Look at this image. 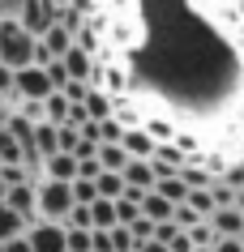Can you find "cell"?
Masks as SVG:
<instances>
[{"label":"cell","instance_id":"1","mask_svg":"<svg viewBox=\"0 0 244 252\" xmlns=\"http://www.w3.org/2000/svg\"><path fill=\"white\" fill-rule=\"evenodd\" d=\"M35 52H39V39L26 34L22 22H0V64L22 73V68H35Z\"/></svg>","mask_w":244,"mask_h":252},{"label":"cell","instance_id":"2","mask_svg":"<svg viewBox=\"0 0 244 252\" xmlns=\"http://www.w3.org/2000/svg\"><path fill=\"white\" fill-rule=\"evenodd\" d=\"M73 210H77V201H73V184H56V180H43V184H39V222L65 226Z\"/></svg>","mask_w":244,"mask_h":252},{"label":"cell","instance_id":"3","mask_svg":"<svg viewBox=\"0 0 244 252\" xmlns=\"http://www.w3.org/2000/svg\"><path fill=\"white\" fill-rule=\"evenodd\" d=\"M52 81H47V73L43 68H22L13 81V103H47L52 98Z\"/></svg>","mask_w":244,"mask_h":252},{"label":"cell","instance_id":"4","mask_svg":"<svg viewBox=\"0 0 244 252\" xmlns=\"http://www.w3.org/2000/svg\"><path fill=\"white\" fill-rule=\"evenodd\" d=\"M22 26H26V34H35V39H43L47 30L60 22V4H47V0H26L22 4V17H17Z\"/></svg>","mask_w":244,"mask_h":252},{"label":"cell","instance_id":"5","mask_svg":"<svg viewBox=\"0 0 244 252\" xmlns=\"http://www.w3.org/2000/svg\"><path fill=\"white\" fill-rule=\"evenodd\" d=\"M4 205H9L26 226H39V184L9 188V192H4Z\"/></svg>","mask_w":244,"mask_h":252},{"label":"cell","instance_id":"6","mask_svg":"<svg viewBox=\"0 0 244 252\" xmlns=\"http://www.w3.org/2000/svg\"><path fill=\"white\" fill-rule=\"evenodd\" d=\"M124 154L133 162H150L154 154H159V137H150L146 124H133L129 133H124Z\"/></svg>","mask_w":244,"mask_h":252},{"label":"cell","instance_id":"7","mask_svg":"<svg viewBox=\"0 0 244 252\" xmlns=\"http://www.w3.org/2000/svg\"><path fill=\"white\" fill-rule=\"evenodd\" d=\"M26 239H30V252H69V244H65V226H52V222L30 226Z\"/></svg>","mask_w":244,"mask_h":252},{"label":"cell","instance_id":"8","mask_svg":"<svg viewBox=\"0 0 244 252\" xmlns=\"http://www.w3.org/2000/svg\"><path fill=\"white\" fill-rule=\"evenodd\" d=\"M39 47H43L47 56H52V60H65V56L73 52V47H77V34H73V30H65L60 22H56V26L39 39Z\"/></svg>","mask_w":244,"mask_h":252},{"label":"cell","instance_id":"9","mask_svg":"<svg viewBox=\"0 0 244 252\" xmlns=\"http://www.w3.org/2000/svg\"><path fill=\"white\" fill-rule=\"evenodd\" d=\"M154 184H159V180H154V167H150V162H133V158H129V167H124V188L146 197V192H154Z\"/></svg>","mask_w":244,"mask_h":252},{"label":"cell","instance_id":"10","mask_svg":"<svg viewBox=\"0 0 244 252\" xmlns=\"http://www.w3.org/2000/svg\"><path fill=\"white\" fill-rule=\"evenodd\" d=\"M210 226H214L218 239H244V214L236 210V205H231V210H214Z\"/></svg>","mask_w":244,"mask_h":252},{"label":"cell","instance_id":"11","mask_svg":"<svg viewBox=\"0 0 244 252\" xmlns=\"http://www.w3.org/2000/svg\"><path fill=\"white\" fill-rule=\"evenodd\" d=\"M43 180L73 184V180H77V158H73V154H56V158H47V162H43Z\"/></svg>","mask_w":244,"mask_h":252},{"label":"cell","instance_id":"12","mask_svg":"<svg viewBox=\"0 0 244 252\" xmlns=\"http://www.w3.org/2000/svg\"><path fill=\"white\" fill-rule=\"evenodd\" d=\"M81 107H86V120H90V124H103V120L116 116V98H111L107 90H90V98Z\"/></svg>","mask_w":244,"mask_h":252},{"label":"cell","instance_id":"13","mask_svg":"<svg viewBox=\"0 0 244 252\" xmlns=\"http://www.w3.org/2000/svg\"><path fill=\"white\" fill-rule=\"evenodd\" d=\"M26 231H30V226L22 222V218L9 210V205H0V244H13V239H22Z\"/></svg>","mask_w":244,"mask_h":252},{"label":"cell","instance_id":"14","mask_svg":"<svg viewBox=\"0 0 244 252\" xmlns=\"http://www.w3.org/2000/svg\"><path fill=\"white\" fill-rule=\"evenodd\" d=\"M69 111H73V103H69L65 94H52V98L43 103V120L56 124V128H65V124H69Z\"/></svg>","mask_w":244,"mask_h":252},{"label":"cell","instance_id":"15","mask_svg":"<svg viewBox=\"0 0 244 252\" xmlns=\"http://www.w3.org/2000/svg\"><path fill=\"white\" fill-rule=\"evenodd\" d=\"M99 167L111 175H124V167H129V154H124V146H99Z\"/></svg>","mask_w":244,"mask_h":252},{"label":"cell","instance_id":"16","mask_svg":"<svg viewBox=\"0 0 244 252\" xmlns=\"http://www.w3.org/2000/svg\"><path fill=\"white\" fill-rule=\"evenodd\" d=\"M154 192H159V197H167L172 205H184V201H189V184H184L180 175H167V180H159V184H154Z\"/></svg>","mask_w":244,"mask_h":252},{"label":"cell","instance_id":"17","mask_svg":"<svg viewBox=\"0 0 244 252\" xmlns=\"http://www.w3.org/2000/svg\"><path fill=\"white\" fill-rule=\"evenodd\" d=\"M95 188H99V201H120L129 188H124V175H111V171H103L95 180Z\"/></svg>","mask_w":244,"mask_h":252},{"label":"cell","instance_id":"18","mask_svg":"<svg viewBox=\"0 0 244 252\" xmlns=\"http://www.w3.org/2000/svg\"><path fill=\"white\" fill-rule=\"evenodd\" d=\"M90 218H95V231H116V201H95L90 205Z\"/></svg>","mask_w":244,"mask_h":252},{"label":"cell","instance_id":"19","mask_svg":"<svg viewBox=\"0 0 244 252\" xmlns=\"http://www.w3.org/2000/svg\"><path fill=\"white\" fill-rule=\"evenodd\" d=\"M0 167H22V146L13 141L9 128H0Z\"/></svg>","mask_w":244,"mask_h":252},{"label":"cell","instance_id":"20","mask_svg":"<svg viewBox=\"0 0 244 252\" xmlns=\"http://www.w3.org/2000/svg\"><path fill=\"white\" fill-rule=\"evenodd\" d=\"M65 244L69 252H95V231H69L65 226Z\"/></svg>","mask_w":244,"mask_h":252},{"label":"cell","instance_id":"21","mask_svg":"<svg viewBox=\"0 0 244 252\" xmlns=\"http://www.w3.org/2000/svg\"><path fill=\"white\" fill-rule=\"evenodd\" d=\"M73 201H77V205H95V201H99L95 180H73Z\"/></svg>","mask_w":244,"mask_h":252},{"label":"cell","instance_id":"22","mask_svg":"<svg viewBox=\"0 0 244 252\" xmlns=\"http://www.w3.org/2000/svg\"><path fill=\"white\" fill-rule=\"evenodd\" d=\"M43 73H47V81H52V90H56V94L69 86V73H65V64H60V60H52V64L43 68Z\"/></svg>","mask_w":244,"mask_h":252},{"label":"cell","instance_id":"23","mask_svg":"<svg viewBox=\"0 0 244 252\" xmlns=\"http://www.w3.org/2000/svg\"><path fill=\"white\" fill-rule=\"evenodd\" d=\"M210 197H214V210H231V205H236V192H231L227 184H218V180H214V188H210Z\"/></svg>","mask_w":244,"mask_h":252},{"label":"cell","instance_id":"24","mask_svg":"<svg viewBox=\"0 0 244 252\" xmlns=\"http://www.w3.org/2000/svg\"><path fill=\"white\" fill-rule=\"evenodd\" d=\"M13 81H17V73L0 64V98H9V103H13Z\"/></svg>","mask_w":244,"mask_h":252},{"label":"cell","instance_id":"25","mask_svg":"<svg viewBox=\"0 0 244 252\" xmlns=\"http://www.w3.org/2000/svg\"><path fill=\"white\" fill-rule=\"evenodd\" d=\"M214 252H244V239H218Z\"/></svg>","mask_w":244,"mask_h":252},{"label":"cell","instance_id":"26","mask_svg":"<svg viewBox=\"0 0 244 252\" xmlns=\"http://www.w3.org/2000/svg\"><path fill=\"white\" fill-rule=\"evenodd\" d=\"M9 120H13V103L0 98V128H9Z\"/></svg>","mask_w":244,"mask_h":252},{"label":"cell","instance_id":"27","mask_svg":"<svg viewBox=\"0 0 244 252\" xmlns=\"http://www.w3.org/2000/svg\"><path fill=\"white\" fill-rule=\"evenodd\" d=\"M4 252H30V239H26V235L13 239V244H4Z\"/></svg>","mask_w":244,"mask_h":252},{"label":"cell","instance_id":"28","mask_svg":"<svg viewBox=\"0 0 244 252\" xmlns=\"http://www.w3.org/2000/svg\"><path fill=\"white\" fill-rule=\"evenodd\" d=\"M0 205H4V184H0Z\"/></svg>","mask_w":244,"mask_h":252},{"label":"cell","instance_id":"29","mask_svg":"<svg viewBox=\"0 0 244 252\" xmlns=\"http://www.w3.org/2000/svg\"><path fill=\"white\" fill-rule=\"evenodd\" d=\"M0 252H4V244H0Z\"/></svg>","mask_w":244,"mask_h":252}]
</instances>
